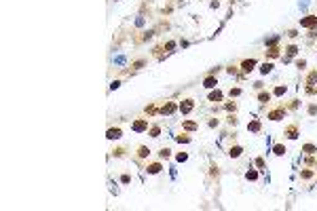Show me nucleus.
Wrapping results in <instances>:
<instances>
[{
  "label": "nucleus",
  "instance_id": "21",
  "mask_svg": "<svg viewBox=\"0 0 317 211\" xmlns=\"http://www.w3.org/2000/svg\"><path fill=\"white\" fill-rule=\"evenodd\" d=\"M176 140L180 141V144H182V141H184V144H186V141H190V137H188V135H178Z\"/></svg>",
  "mask_w": 317,
  "mask_h": 211
},
{
  "label": "nucleus",
  "instance_id": "13",
  "mask_svg": "<svg viewBox=\"0 0 317 211\" xmlns=\"http://www.w3.org/2000/svg\"><path fill=\"white\" fill-rule=\"evenodd\" d=\"M271 70H273V66H271V63H262V68H260V72H262V74H269Z\"/></svg>",
  "mask_w": 317,
  "mask_h": 211
},
{
  "label": "nucleus",
  "instance_id": "1",
  "mask_svg": "<svg viewBox=\"0 0 317 211\" xmlns=\"http://www.w3.org/2000/svg\"><path fill=\"white\" fill-rule=\"evenodd\" d=\"M300 25L302 28H317V17L315 15H309L305 19H300Z\"/></svg>",
  "mask_w": 317,
  "mask_h": 211
},
{
  "label": "nucleus",
  "instance_id": "22",
  "mask_svg": "<svg viewBox=\"0 0 317 211\" xmlns=\"http://www.w3.org/2000/svg\"><path fill=\"white\" fill-rule=\"evenodd\" d=\"M296 53H298V49L294 47V45H292V47H288V55H296Z\"/></svg>",
  "mask_w": 317,
  "mask_h": 211
},
{
  "label": "nucleus",
  "instance_id": "15",
  "mask_svg": "<svg viewBox=\"0 0 317 211\" xmlns=\"http://www.w3.org/2000/svg\"><path fill=\"white\" fill-rule=\"evenodd\" d=\"M277 55H279V49H277V47H271L269 49V57H277Z\"/></svg>",
  "mask_w": 317,
  "mask_h": 211
},
{
  "label": "nucleus",
  "instance_id": "7",
  "mask_svg": "<svg viewBox=\"0 0 317 211\" xmlns=\"http://www.w3.org/2000/svg\"><path fill=\"white\" fill-rule=\"evenodd\" d=\"M209 101H222V93H220V91H211V93H209Z\"/></svg>",
  "mask_w": 317,
  "mask_h": 211
},
{
  "label": "nucleus",
  "instance_id": "4",
  "mask_svg": "<svg viewBox=\"0 0 317 211\" xmlns=\"http://www.w3.org/2000/svg\"><path fill=\"white\" fill-rule=\"evenodd\" d=\"M176 108H178V106L174 104V101H169V104H165L163 108H161V112H163V114H174V112H176Z\"/></svg>",
  "mask_w": 317,
  "mask_h": 211
},
{
  "label": "nucleus",
  "instance_id": "11",
  "mask_svg": "<svg viewBox=\"0 0 317 211\" xmlns=\"http://www.w3.org/2000/svg\"><path fill=\"white\" fill-rule=\"evenodd\" d=\"M205 87H207V89H211V87H216V78H214V76H209V78H205Z\"/></svg>",
  "mask_w": 317,
  "mask_h": 211
},
{
  "label": "nucleus",
  "instance_id": "24",
  "mask_svg": "<svg viewBox=\"0 0 317 211\" xmlns=\"http://www.w3.org/2000/svg\"><path fill=\"white\" fill-rule=\"evenodd\" d=\"M256 177H258L256 171H247V179H256Z\"/></svg>",
  "mask_w": 317,
  "mask_h": 211
},
{
  "label": "nucleus",
  "instance_id": "8",
  "mask_svg": "<svg viewBox=\"0 0 317 211\" xmlns=\"http://www.w3.org/2000/svg\"><path fill=\"white\" fill-rule=\"evenodd\" d=\"M121 137V129H110L108 131V140H118Z\"/></svg>",
  "mask_w": 317,
  "mask_h": 211
},
{
  "label": "nucleus",
  "instance_id": "27",
  "mask_svg": "<svg viewBox=\"0 0 317 211\" xmlns=\"http://www.w3.org/2000/svg\"><path fill=\"white\" fill-rule=\"evenodd\" d=\"M169 152H171V150H167V148H163V150H161V156H163V158H167V156H169Z\"/></svg>",
  "mask_w": 317,
  "mask_h": 211
},
{
  "label": "nucleus",
  "instance_id": "12",
  "mask_svg": "<svg viewBox=\"0 0 317 211\" xmlns=\"http://www.w3.org/2000/svg\"><path fill=\"white\" fill-rule=\"evenodd\" d=\"M148 171H150V173H159V171H161V165H159V163L150 165V167H148Z\"/></svg>",
  "mask_w": 317,
  "mask_h": 211
},
{
  "label": "nucleus",
  "instance_id": "20",
  "mask_svg": "<svg viewBox=\"0 0 317 211\" xmlns=\"http://www.w3.org/2000/svg\"><path fill=\"white\" fill-rule=\"evenodd\" d=\"M159 133H161L159 127H152V129H150V135H152V137H159Z\"/></svg>",
  "mask_w": 317,
  "mask_h": 211
},
{
  "label": "nucleus",
  "instance_id": "28",
  "mask_svg": "<svg viewBox=\"0 0 317 211\" xmlns=\"http://www.w3.org/2000/svg\"><path fill=\"white\" fill-rule=\"evenodd\" d=\"M239 93H241L239 89H231V97H233V95H235V97H237V95H239Z\"/></svg>",
  "mask_w": 317,
  "mask_h": 211
},
{
  "label": "nucleus",
  "instance_id": "19",
  "mask_svg": "<svg viewBox=\"0 0 317 211\" xmlns=\"http://www.w3.org/2000/svg\"><path fill=\"white\" fill-rule=\"evenodd\" d=\"M305 152H306V154H313V152H315V146L306 144V146H305Z\"/></svg>",
  "mask_w": 317,
  "mask_h": 211
},
{
  "label": "nucleus",
  "instance_id": "2",
  "mask_svg": "<svg viewBox=\"0 0 317 211\" xmlns=\"http://www.w3.org/2000/svg\"><path fill=\"white\" fill-rule=\"evenodd\" d=\"M192 108H195V104H192V99H184V101L180 104V112H182V114H188V112H190Z\"/></svg>",
  "mask_w": 317,
  "mask_h": 211
},
{
  "label": "nucleus",
  "instance_id": "10",
  "mask_svg": "<svg viewBox=\"0 0 317 211\" xmlns=\"http://www.w3.org/2000/svg\"><path fill=\"white\" fill-rule=\"evenodd\" d=\"M288 137H292V140L298 137V129H296V127H288Z\"/></svg>",
  "mask_w": 317,
  "mask_h": 211
},
{
  "label": "nucleus",
  "instance_id": "26",
  "mask_svg": "<svg viewBox=\"0 0 317 211\" xmlns=\"http://www.w3.org/2000/svg\"><path fill=\"white\" fill-rule=\"evenodd\" d=\"M315 80H317V72H313V74L309 76V84H311V82H315Z\"/></svg>",
  "mask_w": 317,
  "mask_h": 211
},
{
  "label": "nucleus",
  "instance_id": "17",
  "mask_svg": "<svg viewBox=\"0 0 317 211\" xmlns=\"http://www.w3.org/2000/svg\"><path fill=\"white\" fill-rule=\"evenodd\" d=\"M273 152H275V154H279V156H281V154L285 152V148H283V146H275V148H273Z\"/></svg>",
  "mask_w": 317,
  "mask_h": 211
},
{
  "label": "nucleus",
  "instance_id": "25",
  "mask_svg": "<svg viewBox=\"0 0 317 211\" xmlns=\"http://www.w3.org/2000/svg\"><path fill=\"white\" fill-rule=\"evenodd\" d=\"M283 93H285V87H277L275 89V95H283Z\"/></svg>",
  "mask_w": 317,
  "mask_h": 211
},
{
  "label": "nucleus",
  "instance_id": "23",
  "mask_svg": "<svg viewBox=\"0 0 317 211\" xmlns=\"http://www.w3.org/2000/svg\"><path fill=\"white\" fill-rule=\"evenodd\" d=\"M239 154H241V148H239V146H237V148H233V150H231V156H239Z\"/></svg>",
  "mask_w": 317,
  "mask_h": 211
},
{
  "label": "nucleus",
  "instance_id": "3",
  "mask_svg": "<svg viewBox=\"0 0 317 211\" xmlns=\"http://www.w3.org/2000/svg\"><path fill=\"white\" fill-rule=\"evenodd\" d=\"M146 129H148V123H146V120H135V123H133V131L142 133V131H146Z\"/></svg>",
  "mask_w": 317,
  "mask_h": 211
},
{
  "label": "nucleus",
  "instance_id": "18",
  "mask_svg": "<svg viewBox=\"0 0 317 211\" xmlns=\"http://www.w3.org/2000/svg\"><path fill=\"white\" fill-rule=\"evenodd\" d=\"M148 154H150V150H148V148H140L138 156H142V158H144V156H148Z\"/></svg>",
  "mask_w": 317,
  "mask_h": 211
},
{
  "label": "nucleus",
  "instance_id": "9",
  "mask_svg": "<svg viewBox=\"0 0 317 211\" xmlns=\"http://www.w3.org/2000/svg\"><path fill=\"white\" fill-rule=\"evenodd\" d=\"M249 131H254V133H258V131H260V123H258V120H252V123H249Z\"/></svg>",
  "mask_w": 317,
  "mask_h": 211
},
{
  "label": "nucleus",
  "instance_id": "6",
  "mask_svg": "<svg viewBox=\"0 0 317 211\" xmlns=\"http://www.w3.org/2000/svg\"><path fill=\"white\" fill-rule=\"evenodd\" d=\"M254 66H256L254 59H245V61H243V70H245V72H252V70H254Z\"/></svg>",
  "mask_w": 317,
  "mask_h": 211
},
{
  "label": "nucleus",
  "instance_id": "16",
  "mask_svg": "<svg viewBox=\"0 0 317 211\" xmlns=\"http://www.w3.org/2000/svg\"><path fill=\"white\" fill-rule=\"evenodd\" d=\"M258 99L262 101V104H266V101L271 99V95H269V93H260V95H258Z\"/></svg>",
  "mask_w": 317,
  "mask_h": 211
},
{
  "label": "nucleus",
  "instance_id": "5",
  "mask_svg": "<svg viewBox=\"0 0 317 211\" xmlns=\"http://www.w3.org/2000/svg\"><path fill=\"white\" fill-rule=\"evenodd\" d=\"M283 114H285V112H283V108H279V110H273V112L269 114V118H271V120H279Z\"/></svg>",
  "mask_w": 317,
  "mask_h": 211
},
{
  "label": "nucleus",
  "instance_id": "14",
  "mask_svg": "<svg viewBox=\"0 0 317 211\" xmlns=\"http://www.w3.org/2000/svg\"><path fill=\"white\" fill-rule=\"evenodd\" d=\"M184 129H188V131H195V129H197V123H190V120H188V123H184Z\"/></svg>",
  "mask_w": 317,
  "mask_h": 211
}]
</instances>
